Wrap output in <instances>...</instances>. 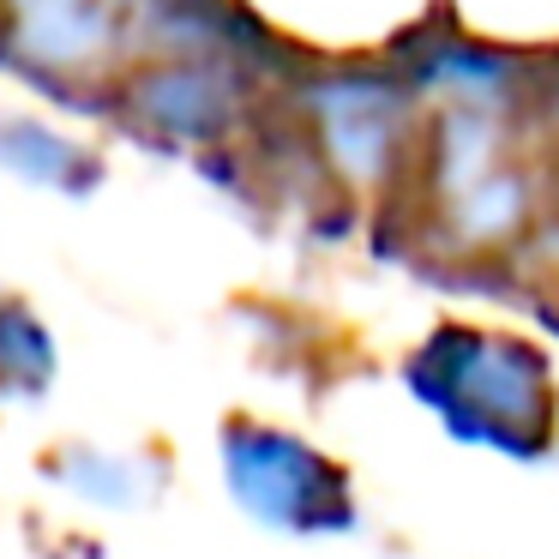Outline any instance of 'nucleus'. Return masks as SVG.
Wrapping results in <instances>:
<instances>
[{"label": "nucleus", "mask_w": 559, "mask_h": 559, "mask_svg": "<svg viewBox=\"0 0 559 559\" xmlns=\"http://www.w3.org/2000/svg\"><path fill=\"white\" fill-rule=\"evenodd\" d=\"M427 409L445 415L451 433L487 439L506 451H535L554 421V385L547 361L518 337L487 331H439L409 367Z\"/></svg>", "instance_id": "1"}]
</instances>
